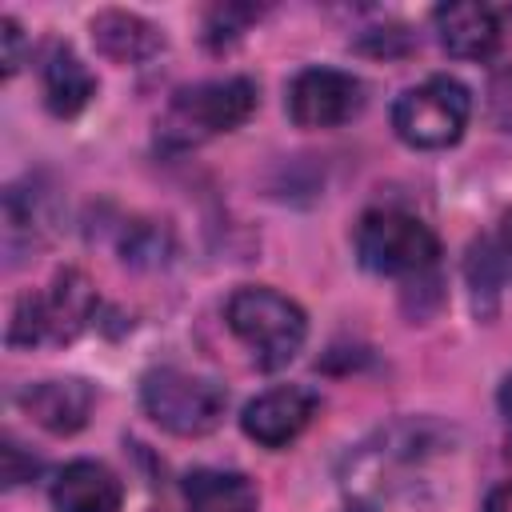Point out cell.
<instances>
[{
  "mask_svg": "<svg viewBox=\"0 0 512 512\" xmlns=\"http://www.w3.org/2000/svg\"><path fill=\"white\" fill-rule=\"evenodd\" d=\"M224 320L232 328V336L252 352V360L260 368H284L288 360H296V352L308 340V316L304 308L268 288V284H248L236 288L224 304Z\"/></svg>",
  "mask_w": 512,
  "mask_h": 512,
  "instance_id": "6da1fadb",
  "label": "cell"
},
{
  "mask_svg": "<svg viewBox=\"0 0 512 512\" xmlns=\"http://www.w3.org/2000/svg\"><path fill=\"white\" fill-rule=\"evenodd\" d=\"M96 312V292L84 272L64 268L52 276L48 292H24L8 320V344L32 348V344H68L84 332V324Z\"/></svg>",
  "mask_w": 512,
  "mask_h": 512,
  "instance_id": "7a4b0ae2",
  "label": "cell"
},
{
  "mask_svg": "<svg viewBox=\"0 0 512 512\" xmlns=\"http://www.w3.org/2000/svg\"><path fill=\"white\" fill-rule=\"evenodd\" d=\"M140 404L172 436H208L228 408L224 384L184 368H152L140 384Z\"/></svg>",
  "mask_w": 512,
  "mask_h": 512,
  "instance_id": "3957f363",
  "label": "cell"
},
{
  "mask_svg": "<svg viewBox=\"0 0 512 512\" xmlns=\"http://www.w3.org/2000/svg\"><path fill=\"white\" fill-rule=\"evenodd\" d=\"M356 256L368 272L380 276H420L436 268L440 240L420 216L400 208H376L364 212L356 224Z\"/></svg>",
  "mask_w": 512,
  "mask_h": 512,
  "instance_id": "277c9868",
  "label": "cell"
},
{
  "mask_svg": "<svg viewBox=\"0 0 512 512\" xmlns=\"http://www.w3.org/2000/svg\"><path fill=\"white\" fill-rule=\"evenodd\" d=\"M472 116V96L456 76H428L424 84L400 92L392 104V128L408 148H448L464 136Z\"/></svg>",
  "mask_w": 512,
  "mask_h": 512,
  "instance_id": "5b68a950",
  "label": "cell"
},
{
  "mask_svg": "<svg viewBox=\"0 0 512 512\" xmlns=\"http://www.w3.org/2000/svg\"><path fill=\"white\" fill-rule=\"evenodd\" d=\"M252 112H256V84L248 76L208 80V84L176 92V100L164 116V136H176L180 144L208 140V136L240 128Z\"/></svg>",
  "mask_w": 512,
  "mask_h": 512,
  "instance_id": "8992f818",
  "label": "cell"
},
{
  "mask_svg": "<svg viewBox=\"0 0 512 512\" xmlns=\"http://www.w3.org/2000/svg\"><path fill=\"white\" fill-rule=\"evenodd\" d=\"M284 108L296 128H340L364 108V84L340 68H300Z\"/></svg>",
  "mask_w": 512,
  "mask_h": 512,
  "instance_id": "52a82bcc",
  "label": "cell"
},
{
  "mask_svg": "<svg viewBox=\"0 0 512 512\" xmlns=\"http://www.w3.org/2000/svg\"><path fill=\"white\" fill-rule=\"evenodd\" d=\"M316 408H320L316 392H308L300 384H280V388H268L244 404L240 428L260 448H284L312 424Z\"/></svg>",
  "mask_w": 512,
  "mask_h": 512,
  "instance_id": "ba28073f",
  "label": "cell"
},
{
  "mask_svg": "<svg viewBox=\"0 0 512 512\" xmlns=\"http://www.w3.org/2000/svg\"><path fill=\"white\" fill-rule=\"evenodd\" d=\"M92 388L76 376H56V380H36L28 388H20L16 404L24 408V416L32 424H40L52 436H72L88 424L92 416Z\"/></svg>",
  "mask_w": 512,
  "mask_h": 512,
  "instance_id": "9c48e42d",
  "label": "cell"
},
{
  "mask_svg": "<svg viewBox=\"0 0 512 512\" xmlns=\"http://www.w3.org/2000/svg\"><path fill=\"white\" fill-rule=\"evenodd\" d=\"M124 484L100 460H72L52 480V508L56 512H120Z\"/></svg>",
  "mask_w": 512,
  "mask_h": 512,
  "instance_id": "30bf717a",
  "label": "cell"
},
{
  "mask_svg": "<svg viewBox=\"0 0 512 512\" xmlns=\"http://www.w3.org/2000/svg\"><path fill=\"white\" fill-rule=\"evenodd\" d=\"M432 20L444 52L456 60H488L500 48V20L488 4H440Z\"/></svg>",
  "mask_w": 512,
  "mask_h": 512,
  "instance_id": "8fae6325",
  "label": "cell"
},
{
  "mask_svg": "<svg viewBox=\"0 0 512 512\" xmlns=\"http://www.w3.org/2000/svg\"><path fill=\"white\" fill-rule=\"evenodd\" d=\"M92 40L116 64H140V60H148L164 48V32L152 20H144L136 12H124V8L96 12L92 16Z\"/></svg>",
  "mask_w": 512,
  "mask_h": 512,
  "instance_id": "7c38bea8",
  "label": "cell"
},
{
  "mask_svg": "<svg viewBox=\"0 0 512 512\" xmlns=\"http://www.w3.org/2000/svg\"><path fill=\"white\" fill-rule=\"evenodd\" d=\"M96 96V76L72 52V44H52L44 56V104L52 116H76Z\"/></svg>",
  "mask_w": 512,
  "mask_h": 512,
  "instance_id": "4fadbf2b",
  "label": "cell"
},
{
  "mask_svg": "<svg viewBox=\"0 0 512 512\" xmlns=\"http://www.w3.org/2000/svg\"><path fill=\"white\" fill-rule=\"evenodd\" d=\"M184 504L188 512H256L260 492L244 472L196 468L184 476Z\"/></svg>",
  "mask_w": 512,
  "mask_h": 512,
  "instance_id": "5bb4252c",
  "label": "cell"
},
{
  "mask_svg": "<svg viewBox=\"0 0 512 512\" xmlns=\"http://www.w3.org/2000/svg\"><path fill=\"white\" fill-rule=\"evenodd\" d=\"M464 276H468L476 312H480V316H492V312H496V300H500V292H504V284L512 280V256L500 248L496 236H480V240L468 248Z\"/></svg>",
  "mask_w": 512,
  "mask_h": 512,
  "instance_id": "9a60e30c",
  "label": "cell"
},
{
  "mask_svg": "<svg viewBox=\"0 0 512 512\" xmlns=\"http://www.w3.org/2000/svg\"><path fill=\"white\" fill-rule=\"evenodd\" d=\"M260 16V8H252V4H216L212 12H208V44L212 48H224V44H232L252 20Z\"/></svg>",
  "mask_w": 512,
  "mask_h": 512,
  "instance_id": "2e32d148",
  "label": "cell"
},
{
  "mask_svg": "<svg viewBox=\"0 0 512 512\" xmlns=\"http://www.w3.org/2000/svg\"><path fill=\"white\" fill-rule=\"evenodd\" d=\"M36 456H24V448L16 444V440H4V484L8 488H16V484H24V480H32L36 476Z\"/></svg>",
  "mask_w": 512,
  "mask_h": 512,
  "instance_id": "e0dca14e",
  "label": "cell"
},
{
  "mask_svg": "<svg viewBox=\"0 0 512 512\" xmlns=\"http://www.w3.org/2000/svg\"><path fill=\"white\" fill-rule=\"evenodd\" d=\"M0 44H4V56H0L4 76H16L20 60H24V32H20V24H16L12 16L0 20Z\"/></svg>",
  "mask_w": 512,
  "mask_h": 512,
  "instance_id": "ac0fdd59",
  "label": "cell"
},
{
  "mask_svg": "<svg viewBox=\"0 0 512 512\" xmlns=\"http://www.w3.org/2000/svg\"><path fill=\"white\" fill-rule=\"evenodd\" d=\"M492 108H496V120L512 132V72H504L492 88Z\"/></svg>",
  "mask_w": 512,
  "mask_h": 512,
  "instance_id": "d6986e66",
  "label": "cell"
},
{
  "mask_svg": "<svg viewBox=\"0 0 512 512\" xmlns=\"http://www.w3.org/2000/svg\"><path fill=\"white\" fill-rule=\"evenodd\" d=\"M484 512H512V480H504V484H496V488L488 492Z\"/></svg>",
  "mask_w": 512,
  "mask_h": 512,
  "instance_id": "ffe728a7",
  "label": "cell"
},
{
  "mask_svg": "<svg viewBox=\"0 0 512 512\" xmlns=\"http://www.w3.org/2000/svg\"><path fill=\"white\" fill-rule=\"evenodd\" d=\"M492 236H496V240H500V248H504V252L512 256V208H508V212L500 216V228H496Z\"/></svg>",
  "mask_w": 512,
  "mask_h": 512,
  "instance_id": "44dd1931",
  "label": "cell"
},
{
  "mask_svg": "<svg viewBox=\"0 0 512 512\" xmlns=\"http://www.w3.org/2000/svg\"><path fill=\"white\" fill-rule=\"evenodd\" d=\"M500 412H504V420H508V428H512V376L500 384Z\"/></svg>",
  "mask_w": 512,
  "mask_h": 512,
  "instance_id": "7402d4cb",
  "label": "cell"
},
{
  "mask_svg": "<svg viewBox=\"0 0 512 512\" xmlns=\"http://www.w3.org/2000/svg\"><path fill=\"white\" fill-rule=\"evenodd\" d=\"M340 512H372L368 504H348V508H340Z\"/></svg>",
  "mask_w": 512,
  "mask_h": 512,
  "instance_id": "603a6c76",
  "label": "cell"
}]
</instances>
